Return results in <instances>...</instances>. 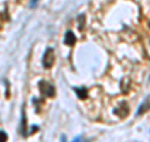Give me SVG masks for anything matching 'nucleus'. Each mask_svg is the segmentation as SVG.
Wrapping results in <instances>:
<instances>
[{
    "label": "nucleus",
    "instance_id": "1",
    "mask_svg": "<svg viewBox=\"0 0 150 142\" xmlns=\"http://www.w3.org/2000/svg\"><path fill=\"white\" fill-rule=\"evenodd\" d=\"M54 63H55V52L53 48H48L43 55V65L44 68L50 69L54 65Z\"/></svg>",
    "mask_w": 150,
    "mask_h": 142
},
{
    "label": "nucleus",
    "instance_id": "2",
    "mask_svg": "<svg viewBox=\"0 0 150 142\" xmlns=\"http://www.w3.org/2000/svg\"><path fill=\"white\" fill-rule=\"evenodd\" d=\"M38 86H39L40 92L43 93L45 97H54L55 96V88L53 84L45 82V80H40Z\"/></svg>",
    "mask_w": 150,
    "mask_h": 142
},
{
    "label": "nucleus",
    "instance_id": "3",
    "mask_svg": "<svg viewBox=\"0 0 150 142\" xmlns=\"http://www.w3.org/2000/svg\"><path fill=\"white\" fill-rule=\"evenodd\" d=\"M149 110H150V96H148L146 98H145V99H144V102L139 106L137 115H138V116H140V115H143V113L148 112Z\"/></svg>",
    "mask_w": 150,
    "mask_h": 142
},
{
    "label": "nucleus",
    "instance_id": "4",
    "mask_svg": "<svg viewBox=\"0 0 150 142\" xmlns=\"http://www.w3.org/2000/svg\"><path fill=\"white\" fill-rule=\"evenodd\" d=\"M75 42H76V37L71 30H68L65 33V37H64V43L67 45H74Z\"/></svg>",
    "mask_w": 150,
    "mask_h": 142
},
{
    "label": "nucleus",
    "instance_id": "5",
    "mask_svg": "<svg viewBox=\"0 0 150 142\" xmlns=\"http://www.w3.org/2000/svg\"><path fill=\"white\" fill-rule=\"evenodd\" d=\"M115 115H118V116L121 117V118L126 117V116L129 115V108H128V106L121 105L119 108H116V110H115Z\"/></svg>",
    "mask_w": 150,
    "mask_h": 142
},
{
    "label": "nucleus",
    "instance_id": "6",
    "mask_svg": "<svg viewBox=\"0 0 150 142\" xmlns=\"http://www.w3.org/2000/svg\"><path fill=\"white\" fill-rule=\"evenodd\" d=\"M74 91H75V93H76V96H78L79 99H85L88 97L86 88H84V87H76V88H74Z\"/></svg>",
    "mask_w": 150,
    "mask_h": 142
},
{
    "label": "nucleus",
    "instance_id": "7",
    "mask_svg": "<svg viewBox=\"0 0 150 142\" xmlns=\"http://www.w3.org/2000/svg\"><path fill=\"white\" fill-rule=\"evenodd\" d=\"M25 131H26V121H25L24 112H23L21 113V126H20V132L23 136H25Z\"/></svg>",
    "mask_w": 150,
    "mask_h": 142
},
{
    "label": "nucleus",
    "instance_id": "8",
    "mask_svg": "<svg viewBox=\"0 0 150 142\" xmlns=\"http://www.w3.org/2000/svg\"><path fill=\"white\" fill-rule=\"evenodd\" d=\"M6 141H8V135L0 130V142H6Z\"/></svg>",
    "mask_w": 150,
    "mask_h": 142
},
{
    "label": "nucleus",
    "instance_id": "9",
    "mask_svg": "<svg viewBox=\"0 0 150 142\" xmlns=\"http://www.w3.org/2000/svg\"><path fill=\"white\" fill-rule=\"evenodd\" d=\"M73 142H86V140H84V137L83 136H78L76 138H74Z\"/></svg>",
    "mask_w": 150,
    "mask_h": 142
},
{
    "label": "nucleus",
    "instance_id": "10",
    "mask_svg": "<svg viewBox=\"0 0 150 142\" xmlns=\"http://www.w3.org/2000/svg\"><path fill=\"white\" fill-rule=\"evenodd\" d=\"M84 18H85V16H84V15H80V16H79V22H80V25H79V29H83V24H84Z\"/></svg>",
    "mask_w": 150,
    "mask_h": 142
},
{
    "label": "nucleus",
    "instance_id": "11",
    "mask_svg": "<svg viewBox=\"0 0 150 142\" xmlns=\"http://www.w3.org/2000/svg\"><path fill=\"white\" fill-rule=\"evenodd\" d=\"M38 3V0H31V3H30V6L33 8V6H34L35 5V4Z\"/></svg>",
    "mask_w": 150,
    "mask_h": 142
},
{
    "label": "nucleus",
    "instance_id": "12",
    "mask_svg": "<svg viewBox=\"0 0 150 142\" xmlns=\"http://www.w3.org/2000/svg\"><path fill=\"white\" fill-rule=\"evenodd\" d=\"M149 27H150V23H149Z\"/></svg>",
    "mask_w": 150,
    "mask_h": 142
}]
</instances>
